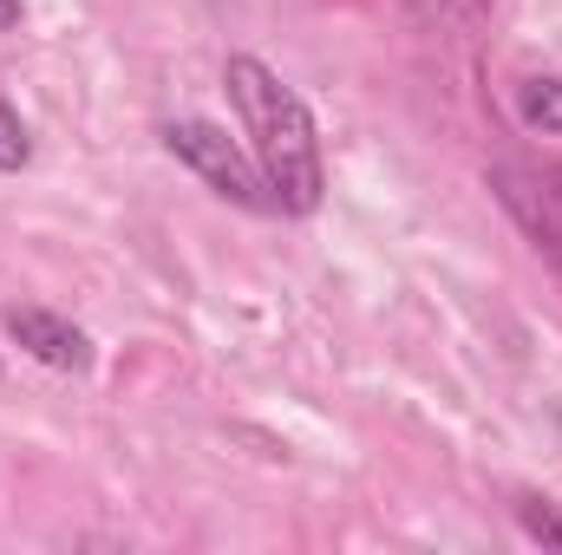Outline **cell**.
Returning <instances> with one entry per match:
<instances>
[{
	"label": "cell",
	"mask_w": 562,
	"mask_h": 555,
	"mask_svg": "<svg viewBox=\"0 0 562 555\" xmlns=\"http://www.w3.org/2000/svg\"><path fill=\"white\" fill-rule=\"evenodd\" d=\"M26 157H33V138H26L20 112L7 105V92H0V170H20Z\"/></svg>",
	"instance_id": "cell-7"
},
{
	"label": "cell",
	"mask_w": 562,
	"mask_h": 555,
	"mask_svg": "<svg viewBox=\"0 0 562 555\" xmlns=\"http://www.w3.org/2000/svg\"><path fill=\"white\" fill-rule=\"evenodd\" d=\"M406 13L425 33H471L491 13V0H406Z\"/></svg>",
	"instance_id": "cell-6"
},
{
	"label": "cell",
	"mask_w": 562,
	"mask_h": 555,
	"mask_svg": "<svg viewBox=\"0 0 562 555\" xmlns=\"http://www.w3.org/2000/svg\"><path fill=\"white\" fill-rule=\"evenodd\" d=\"M7 26H20V0H0V33Z\"/></svg>",
	"instance_id": "cell-9"
},
{
	"label": "cell",
	"mask_w": 562,
	"mask_h": 555,
	"mask_svg": "<svg viewBox=\"0 0 562 555\" xmlns=\"http://www.w3.org/2000/svg\"><path fill=\"white\" fill-rule=\"evenodd\" d=\"M517 118L543 138H562V79H524L517 86Z\"/></svg>",
	"instance_id": "cell-5"
},
{
	"label": "cell",
	"mask_w": 562,
	"mask_h": 555,
	"mask_svg": "<svg viewBox=\"0 0 562 555\" xmlns=\"http://www.w3.org/2000/svg\"><path fill=\"white\" fill-rule=\"evenodd\" d=\"M223 86H229V105H236L243 132L256 138V170L269 183V203L288 209V216H307L321 203V138H314V118H307L301 92L281 86L249 53H236L223 66Z\"/></svg>",
	"instance_id": "cell-1"
},
{
	"label": "cell",
	"mask_w": 562,
	"mask_h": 555,
	"mask_svg": "<svg viewBox=\"0 0 562 555\" xmlns=\"http://www.w3.org/2000/svg\"><path fill=\"white\" fill-rule=\"evenodd\" d=\"M517 517H524V530H530L537 543H557V550H562V510H557V503L524 497V503H517Z\"/></svg>",
	"instance_id": "cell-8"
},
{
	"label": "cell",
	"mask_w": 562,
	"mask_h": 555,
	"mask_svg": "<svg viewBox=\"0 0 562 555\" xmlns=\"http://www.w3.org/2000/svg\"><path fill=\"white\" fill-rule=\"evenodd\" d=\"M491 190L530 236V249L562 275V157H504L491 163Z\"/></svg>",
	"instance_id": "cell-2"
},
{
	"label": "cell",
	"mask_w": 562,
	"mask_h": 555,
	"mask_svg": "<svg viewBox=\"0 0 562 555\" xmlns=\"http://www.w3.org/2000/svg\"><path fill=\"white\" fill-rule=\"evenodd\" d=\"M7 333H13L33 360H46V366H59V373H86V366H92V340H86L72 320L46 314V307H7Z\"/></svg>",
	"instance_id": "cell-4"
},
{
	"label": "cell",
	"mask_w": 562,
	"mask_h": 555,
	"mask_svg": "<svg viewBox=\"0 0 562 555\" xmlns=\"http://www.w3.org/2000/svg\"><path fill=\"white\" fill-rule=\"evenodd\" d=\"M164 144H170V157H183L216 196H229V203H243V209H276L262 170L223 138L216 125H203V118H177V125H164Z\"/></svg>",
	"instance_id": "cell-3"
}]
</instances>
